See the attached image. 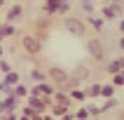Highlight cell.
<instances>
[{
	"label": "cell",
	"instance_id": "1",
	"mask_svg": "<svg viewBox=\"0 0 124 120\" xmlns=\"http://www.w3.org/2000/svg\"><path fill=\"white\" fill-rule=\"evenodd\" d=\"M49 78H52L56 85H68V80H70L68 73H66L63 68H56V66H54V68H49Z\"/></svg>",
	"mask_w": 124,
	"mask_h": 120
},
{
	"label": "cell",
	"instance_id": "2",
	"mask_svg": "<svg viewBox=\"0 0 124 120\" xmlns=\"http://www.w3.org/2000/svg\"><path fill=\"white\" fill-rule=\"evenodd\" d=\"M87 49H89V54L94 56V59H96V61H103V45H101V42L98 40H89L87 42Z\"/></svg>",
	"mask_w": 124,
	"mask_h": 120
},
{
	"label": "cell",
	"instance_id": "3",
	"mask_svg": "<svg viewBox=\"0 0 124 120\" xmlns=\"http://www.w3.org/2000/svg\"><path fill=\"white\" fill-rule=\"evenodd\" d=\"M66 28H68L73 35H84V24L80 19H73V17H68L66 19Z\"/></svg>",
	"mask_w": 124,
	"mask_h": 120
},
{
	"label": "cell",
	"instance_id": "4",
	"mask_svg": "<svg viewBox=\"0 0 124 120\" xmlns=\"http://www.w3.org/2000/svg\"><path fill=\"white\" fill-rule=\"evenodd\" d=\"M21 42H23V49H26L28 54H38V52H40V40L33 38V35H26Z\"/></svg>",
	"mask_w": 124,
	"mask_h": 120
},
{
	"label": "cell",
	"instance_id": "5",
	"mask_svg": "<svg viewBox=\"0 0 124 120\" xmlns=\"http://www.w3.org/2000/svg\"><path fill=\"white\" fill-rule=\"evenodd\" d=\"M119 9H122V5H105L103 7V17L105 19H112V17H115V14H119Z\"/></svg>",
	"mask_w": 124,
	"mask_h": 120
},
{
	"label": "cell",
	"instance_id": "6",
	"mask_svg": "<svg viewBox=\"0 0 124 120\" xmlns=\"http://www.w3.org/2000/svg\"><path fill=\"white\" fill-rule=\"evenodd\" d=\"M21 12H23V9H21V5H14V7H9V9H7V21L19 19V17H21Z\"/></svg>",
	"mask_w": 124,
	"mask_h": 120
},
{
	"label": "cell",
	"instance_id": "7",
	"mask_svg": "<svg viewBox=\"0 0 124 120\" xmlns=\"http://www.w3.org/2000/svg\"><path fill=\"white\" fill-rule=\"evenodd\" d=\"M0 108H2V111H12V108H16V97H7L5 101H2V104H0Z\"/></svg>",
	"mask_w": 124,
	"mask_h": 120
},
{
	"label": "cell",
	"instance_id": "8",
	"mask_svg": "<svg viewBox=\"0 0 124 120\" xmlns=\"http://www.w3.org/2000/svg\"><path fill=\"white\" fill-rule=\"evenodd\" d=\"M31 108H33V113H40L42 108H45V104H42V99H38V97H31Z\"/></svg>",
	"mask_w": 124,
	"mask_h": 120
},
{
	"label": "cell",
	"instance_id": "9",
	"mask_svg": "<svg viewBox=\"0 0 124 120\" xmlns=\"http://www.w3.org/2000/svg\"><path fill=\"white\" fill-rule=\"evenodd\" d=\"M16 83H19V73H16V71H9V73H7V78H5V85L14 87Z\"/></svg>",
	"mask_w": 124,
	"mask_h": 120
},
{
	"label": "cell",
	"instance_id": "10",
	"mask_svg": "<svg viewBox=\"0 0 124 120\" xmlns=\"http://www.w3.org/2000/svg\"><path fill=\"white\" fill-rule=\"evenodd\" d=\"M56 9H59V0H47L45 2V12L47 14H54Z\"/></svg>",
	"mask_w": 124,
	"mask_h": 120
},
{
	"label": "cell",
	"instance_id": "11",
	"mask_svg": "<svg viewBox=\"0 0 124 120\" xmlns=\"http://www.w3.org/2000/svg\"><path fill=\"white\" fill-rule=\"evenodd\" d=\"M84 97H101V85H89V90H87V94Z\"/></svg>",
	"mask_w": 124,
	"mask_h": 120
},
{
	"label": "cell",
	"instance_id": "12",
	"mask_svg": "<svg viewBox=\"0 0 124 120\" xmlns=\"http://www.w3.org/2000/svg\"><path fill=\"white\" fill-rule=\"evenodd\" d=\"M108 73H122V61H119V59L112 61L110 66H108Z\"/></svg>",
	"mask_w": 124,
	"mask_h": 120
},
{
	"label": "cell",
	"instance_id": "13",
	"mask_svg": "<svg viewBox=\"0 0 124 120\" xmlns=\"http://www.w3.org/2000/svg\"><path fill=\"white\" fill-rule=\"evenodd\" d=\"M87 75H89V71L84 68V66H77L75 68V78H87Z\"/></svg>",
	"mask_w": 124,
	"mask_h": 120
},
{
	"label": "cell",
	"instance_id": "14",
	"mask_svg": "<svg viewBox=\"0 0 124 120\" xmlns=\"http://www.w3.org/2000/svg\"><path fill=\"white\" fill-rule=\"evenodd\" d=\"M28 92H26V87H21V85H14V97H26Z\"/></svg>",
	"mask_w": 124,
	"mask_h": 120
},
{
	"label": "cell",
	"instance_id": "15",
	"mask_svg": "<svg viewBox=\"0 0 124 120\" xmlns=\"http://www.w3.org/2000/svg\"><path fill=\"white\" fill-rule=\"evenodd\" d=\"M68 9H70L68 0H59V9H56V12H68Z\"/></svg>",
	"mask_w": 124,
	"mask_h": 120
},
{
	"label": "cell",
	"instance_id": "16",
	"mask_svg": "<svg viewBox=\"0 0 124 120\" xmlns=\"http://www.w3.org/2000/svg\"><path fill=\"white\" fill-rule=\"evenodd\" d=\"M89 24L96 28V31H101V28H103V21H101V19H96V17H91V19H89Z\"/></svg>",
	"mask_w": 124,
	"mask_h": 120
},
{
	"label": "cell",
	"instance_id": "17",
	"mask_svg": "<svg viewBox=\"0 0 124 120\" xmlns=\"http://www.w3.org/2000/svg\"><path fill=\"white\" fill-rule=\"evenodd\" d=\"M101 94H103L105 99H110V97H112V85H105V87H101Z\"/></svg>",
	"mask_w": 124,
	"mask_h": 120
},
{
	"label": "cell",
	"instance_id": "18",
	"mask_svg": "<svg viewBox=\"0 0 124 120\" xmlns=\"http://www.w3.org/2000/svg\"><path fill=\"white\" fill-rule=\"evenodd\" d=\"M82 9H84L87 14H91V12H94V5H91V0H84V2H82Z\"/></svg>",
	"mask_w": 124,
	"mask_h": 120
},
{
	"label": "cell",
	"instance_id": "19",
	"mask_svg": "<svg viewBox=\"0 0 124 120\" xmlns=\"http://www.w3.org/2000/svg\"><path fill=\"white\" fill-rule=\"evenodd\" d=\"M56 99H59V104H61V106H68V104H70L68 94H59V97H56Z\"/></svg>",
	"mask_w": 124,
	"mask_h": 120
},
{
	"label": "cell",
	"instance_id": "20",
	"mask_svg": "<svg viewBox=\"0 0 124 120\" xmlns=\"http://www.w3.org/2000/svg\"><path fill=\"white\" fill-rule=\"evenodd\" d=\"M52 113H54V115H63V113H66V106H54V108H52Z\"/></svg>",
	"mask_w": 124,
	"mask_h": 120
},
{
	"label": "cell",
	"instance_id": "21",
	"mask_svg": "<svg viewBox=\"0 0 124 120\" xmlns=\"http://www.w3.org/2000/svg\"><path fill=\"white\" fill-rule=\"evenodd\" d=\"M31 78H33V80H38V83H42V78H45V75H42L40 71H31Z\"/></svg>",
	"mask_w": 124,
	"mask_h": 120
},
{
	"label": "cell",
	"instance_id": "22",
	"mask_svg": "<svg viewBox=\"0 0 124 120\" xmlns=\"http://www.w3.org/2000/svg\"><path fill=\"white\" fill-rule=\"evenodd\" d=\"M0 71H2V73H9V71H12V66H9L7 61H0Z\"/></svg>",
	"mask_w": 124,
	"mask_h": 120
},
{
	"label": "cell",
	"instance_id": "23",
	"mask_svg": "<svg viewBox=\"0 0 124 120\" xmlns=\"http://www.w3.org/2000/svg\"><path fill=\"white\" fill-rule=\"evenodd\" d=\"M112 83H115V85H117V87H119V85L124 83V78H122V73H115V80H112Z\"/></svg>",
	"mask_w": 124,
	"mask_h": 120
},
{
	"label": "cell",
	"instance_id": "24",
	"mask_svg": "<svg viewBox=\"0 0 124 120\" xmlns=\"http://www.w3.org/2000/svg\"><path fill=\"white\" fill-rule=\"evenodd\" d=\"M87 115H89V111H87V108H82V111H77V118H80V120H84Z\"/></svg>",
	"mask_w": 124,
	"mask_h": 120
},
{
	"label": "cell",
	"instance_id": "25",
	"mask_svg": "<svg viewBox=\"0 0 124 120\" xmlns=\"http://www.w3.org/2000/svg\"><path fill=\"white\" fill-rule=\"evenodd\" d=\"M70 94H73V97H75V99H84V94H82V92H77V90H73V92H70Z\"/></svg>",
	"mask_w": 124,
	"mask_h": 120
},
{
	"label": "cell",
	"instance_id": "26",
	"mask_svg": "<svg viewBox=\"0 0 124 120\" xmlns=\"http://www.w3.org/2000/svg\"><path fill=\"white\" fill-rule=\"evenodd\" d=\"M2 120H16V115H14V113H7V115H5Z\"/></svg>",
	"mask_w": 124,
	"mask_h": 120
},
{
	"label": "cell",
	"instance_id": "27",
	"mask_svg": "<svg viewBox=\"0 0 124 120\" xmlns=\"http://www.w3.org/2000/svg\"><path fill=\"white\" fill-rule=\"evenodd\" d=\"M21 120H31V118H28V115H23V118H21Z\"/></svg>",
	"mask_w": 124,
	"mask_h": 120
},
{
	"label": "cell",
	"instance_id": "28",
	"mask_svg": "<svg viewBox=\"0 0 124 120\" xmlns=\"http://www.w3.org/2000/svg\"><path fill=\"white\" fill-rule=\"evenodd\" d=\"M42 120H52V118H49V115H47V118H42Z\"/></svg>",
	"mask_w": 124,
	"mask_h": 120
},
{
	"label": "cell",
	"instance_id": "29",
	"mask_svg": "<svg viewBox=\"0 0 124 120\" xmlns=\"http://www.w3.org/2000/svg\"><path fill=\"white\" fill-rule=\"evenodd\" d=\"M2 2H5V0H0V5H2Z\"/></svg>",
	"mask_w": 124,
	"mask_h": 120
},
{
	"label": "cell",
	"instance_id": "30",
	"mask_svg": "<svg viewBox=\"0 0 124 120\" xmlns=\"http://www.w3.org/2000/svg\"><path fill=\"white\" fill-rule=\"evenodd\" d=\"M0 54H2V47H0Z\"/></svg>",
	"mask_w": 124,
	"mask_h": 120
},
{
	"label": "cell",
	"instance_id": "31",
	"mask_svg": "<svg viewBox=\"0 0 124 120\" xmlns=\"http://www.w3.org/2000/svg\"><path fill=\"white\" fill-rule=\"evenodd\" d=\"M0 90H2V83H0Z\"/></svg>",
	"mask_w": 124,
	"mask_h": 120
},
{
	"label": "cell",
	"instance_id": "32",
	"mask_svg": "<svg viewBox=\"0 0 124 120\" xmlns=\"http://www.w3.org/2000/svg\"><path fill=\"white\" fill-rule=\"evenodd\" d=\"M0 113H2V108H0Z\"/></svg>",
	"mask_w": 124,
	"mask_h": 120
}]
</instances>
